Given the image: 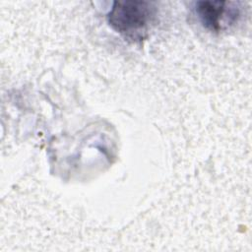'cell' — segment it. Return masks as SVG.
<instances>
[{
    "mask_svg": "<svg viewBox=\"0 0 252 252\" xmlns=\"http://www.w3.org/2000/svg\"><path fill=\"white\" fill-rule=\"evenodd\" d=\"M157 12L155 3L150 1H115L107 14V21L111 28L126 39L140 41L147 37Z\"/></svg>",
    "mask_w": 252,
    "mask_h": 252,
    "instance_id": "obj_1",
    "label": "cell"
},
{
    "mask_svg": "<svg viewBox=\"0 0 252 252\" xmlns=\"http://www.w3.org/2000/svg\"><path fill=\"white\" fill-rule=\"evenodd\" d=\"M195 10L202 25L212 32L228 29L240 16L237 3L228 1H199Z\"/></svg>",
    "mask_w": 252,
    "mask_h": 252,
    "instance_id": "obj_2",
    "label": "cell"
}]
</instances>
